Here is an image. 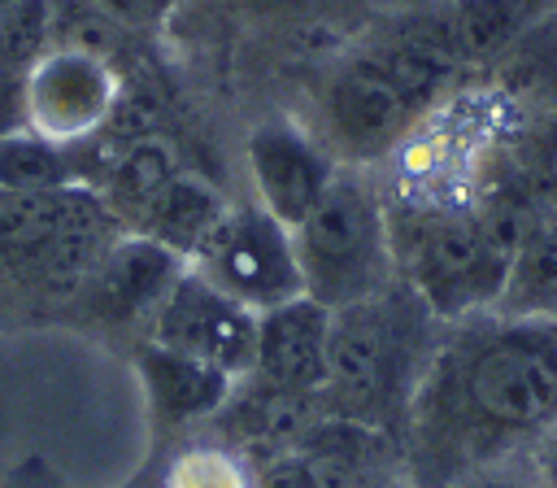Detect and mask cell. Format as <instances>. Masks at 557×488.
<instances>
[{
	"label": "cell",
	"instance_id": "6da1fadb",
	"mask_svg": "<svg viewBox=\"0 0 557 488\" xmlns=\"http://www.w3.org/2000/svg\"><path fill=\"white\" fill-rule=\"evenodd\" d=\"M557 423V322H487L431 353L413 392V471L466 479L513 440Z\"/></svg>",
	"mask_w": 557,
	"mask_h": 488
},
{
	"label": "cell",
	"instance_id": "7a4b0ae2",
	"mask_svg": "<svg viewBox=\"0 0 557 488\" xmlns=\"http://www.w3.org/2000/svg\"><path fill=\"white\" fill-rule=\"evenodd\" d=\"M431 309L405 283L331 309L322 410L366 427L396 431L431 366Z\"/></svg>",
	"mask_w": 557,
	"mask_h": 488
},
{
	"label": "cell",
	"instance_id": "3957f363",
	"mask_svg": "<svg viewBox=\"0 0 557 488\" xmlns=\"http://www.w3.org/2000/svg\"><path fill=\"white\" fill-rule=\"evenodd\" d=\"M305 296L326 309L374 296L392 283V227L379 192L357 174H335L318 209L292 231Z\"/></svg>",
	"mask_w": 557,
	"mask_h": 488
},
{
	"label": "cell",
	"instance_id": "277c9868",
	"mask_svg": "<svg viewBox=\"0 0 557 488\" xmlns=\"http://www.w3.org/2000/svg\"><path fill=\"white\" fill-rule=\"evenodd\" d=\"M513 248L483 222L479 209H435L422 213L405 240V270L418 301L444 318L461 322L496 305Z\"/></svg>",
	"mask_w": 557,
	"mask_h": 488
},
{
	"label": "cell",
	"instance_id": "5b68a950",
	"mask_svg": "<svg viewBox=\"0 0 557 488\" xmlns=\"http://www.w3.org/2000/svg\"><path fill=\"white\" fill-rule=\"evenodd\" d=\"M191 270L257 314L305 292L292 231L261 205L226 209L213 235L191 257Z\"/></svg>",
	"mask_w": 557,
	"mask_h": 488
},
{
	"label": "cell",
	"instance_id": "8992f818",
	"mask_svg": "<svg viewBox=\"0 0 557 488\" xmlns=\"http://www.w3.org/2000/svg\"><path fill=\"white\" fill-rule=\"evenodd\" d=\"M422 113L426 105L370 48L348 52L322 83L326 139L352 161L392 152Z\"/></svg>",
	"mask_w": 557,
	"mask_h": 488
},
{
	"label": "cell",
	"instance_id": "52a82bcc",
	"mask_svg": "<svg viewBox=\"0 0 557 488\" xmlns=\"http://www.w3.org/2000/svg\"><path fill=\"white\" fill-rule=\"evenodd\" d=\"M152 344L196 357L231 379H244L257 357V309L239 305L205 274L183 270L165 301L152 309Z\"/></svg>",
	"mask_w": 557,
	"mask_h": 488
},
{
	"label": "cell",
	"instance_id": "ba28073f",
	"mask_svg": "<svg viewBox=\"0 0 557 488\" xmlns=\"http://www.w3.org/2000/svg\"><path fill=\"white\" fill-rule=\"evenodd\" d=\"M117 100L122 83L109 57L78 44H57L26 74V126L61 144H87L104 131Z\"/></svg>",
	"mask_w": 557,
	"mask_h": 488
},
{
	"label": "cell",
	"instance_id": "9c48e42d",
	"mask_svg": "<svg viewBox=\"0 0 557 488\" xmlns=\"http://www.w3.org/2000/svg\"><path fill=\"white\" fill-rule=\"evenodd\" d=\"M248 174L257 187V205L287 231H296L318 209L339 170L335 157L305 126L287 118H265L248 131Z\"/></svg>",
	"mask_w": 557,
	"mask_h": 488
},
{
	"label": "cell",
	"instance_id": "30bf717a",
	"mask_svg": "<svg viewBox=\"0 0 557 488\" xmlns=\"http://www.w3.org/2000/svg\"><path fill=\"white\" fill-rule=\"evenodd\" d=\"M326 344H331V309L300 292L257 314V357L248 375L278 392L322 396Z\"/></svg>",
	"mask_w": 557,
	"mask_h": 488
},
{
	"label": "cell",
	"instance_id": "8fae6325",
	"mask_svg": "<svg viewBox=\"0 0 557 488\" xmlns=\"http://www.w3.org/2000/svg\"><path fill=\"white\" fill-rule=\"evenodd\" d=\"M187 270V261L178 253H170L165 244H157L152 235H117L96 270L87 274V296L91 309L109 322H135V318H152V309L165 301V292L174 288V279Z\"/></svg>",
	"mask_w": 557,
	"mask_h": 488
},
{
	"label": "cell",
	"instance_id": "7c38bea8",
	"mask_svg": "<svg viewBox=\"0 0 557 488\" xmlns=\"http://www.w3.org/2000/svg\"><path fill=\"white\" fill-rule=\"evenodd\" d=\"M544 9L548 0H444L435 9H422V22L448 52V61L466 70L513 52L544 17Z\"/></svg>",
	"mask_w": 557,
	"mask_h": 488
},
{
	"label": "cell",
	"instance_id": "4fadbf2b",
	"mask_svg": "<svg viewBox=\"0 0 557 488\" xmlns=\"http://www.w3.org/2000/svg\"><path fill=\"white\" fill-rule=\"evenodd\" d=\"M135 370H139L148 410L161 427H178V423H196V418L218 414L235 388L231 375H222L196 357H183L174 349H161L152 340H144L135 349Z\"/></svg>",
	"mask_w": 557,
	"mask_h": 488
},
{
	"label": "cell",
	"instance_id": "5bb4252c",
	"mask_svg": "<svg viewBox=\"0 0 557 488\" xmlns=\"http://www.w3.org/2000/svg\"><path fill=\"white\" fill-rule=\"evenodd\" d=\"M296 449L313 462V471L326 488H383L387 479H396V475H387V431L383 427L322 414L296 440Z\"/></svg>",
	"mask_w": 557,
	"mask_h": 488
},
{
	"label": "cell",
	"instance_id": "9a60e30c",
	"mask_svg": "<svg viewBox=\"0 0 557 488\" xmlns=\"http://www.w3.org/2000/svg\"><path fill=\"white\" fill-rule=\"evenodd\" d=\"M487 314L505 322H557V213H544L522 235Z\"/></svg>",
	"mask_w": 557,
	"mask_h": 488
},
{
	"label": "cell",
	"instance_id": "2e32d148",
	"mask_svg": "<svg viewBox=\"0 0 557 488\" xmlns=\"http://www.w3.org/2000/svg\"><path fill=\"white\" fill-rule=\"evenodd\" d=\"M178 179V166H174V152L161 144V139H131L126 148H117V157L109 161L104 170V192L100 200L109 205L113 222H122L126 231L144 235V227L152 222L161 196L170 192V183Z\"/></svg>",
	"mask_w": 557,
	"mask_h": 488
},
{
	"label": "cell",
	"instance_id": "e0dca14e",
	"mask_svg": "<svg viewBox=\"0 0 557 488\" xmlns=\"http://www.w3.org/2000/svg\"><path fill=\"white\" fill-rule=\"evenodd\" d=\"M91 187H52V192H9L0 187V261L30 274V266L48 253L61 227L74 218Z\"/></svg>",
	"mask_w": 557,
	"mask_h": 488
},
{
	"label": "cell",
	"instance_id": "ac0fdd59",
	"mask_svg": "<svg viewBox=\"0 0 557 488\" xmlns=\"http://www.w3.org/2000/svg\"><path fill=\"white\" fill-rule=\"evenodd\" d=\"M78 152H83V144H61L30 126H17V131L0 135V187H9V192L74 187L83 174Z\"/></svg>",
	"mask_w": 557,
	"mask_h": 488
},
{
	"label": "cell",
	"instance_id": "d6986e66",
	"mask_svg": "<svg viewBox=\"0 0 557 488\" xmlns=\"http://www.w3.org/2000/svg\"><path fill=\"white\" fill-rule=\"evenodd\" d=\"M226 209L231 205L209 183H200L191 174H178L170 183V192L161 196V205H157L152 222L144 227V235H152L157 244H165L170 253H178L183 261H191L200 253V244L213 235V227L222 222Z\"/></svg>",
	"mask_w": 557,
	"mask_h": 488
},
{
	"label": "cell",
	"instance_id": "ffe728a7",
	"mask_svg": "<svg viewBox=\"0 0 557 488\" xmlns=\"http://www.w3.org/2000/svg\"><path fill=\"white\" fill-rule=\"evenodd\" d=\"M61 44V22L52 0H9L0 9V61L35 70Z\"/></svg>",
	"mask_w": 557,
	"mask_h": 488
},
{
	"label": "cell",
	"instance_id": "44dd1931",
	"mask_svg": "<svg viewBox=\"0 0 557 488\" xmlns=\"http://www.w3.org/2000/svg\"><path fill=\"white\" fill-rule=\"evenodd\" d=\"M170 488H252V471L222 449H191L174 462Z\"/></svg>",
	"mask_w": 557,
	"mask_h": 488
},
{
	"label": "cell",
	"instance_id": "7402d4cb",
	"mask_svg": "<svg viewBox=\"0 0 557 488\" xmlns=\"http://www.w3.org/2000/svg\"><path fill=\"white\" fill-rule=\"evenodd\" d=\"M252 488H326L300 449H265L252 466Z\"/></svg>",
	"mask_w": 557,
	"mask_h": 488
},
{
	"label": "cell",
	"instance_id": "603a6c76",
	"mask_svg": "<svg viewBox=\"0 0 557 488\" xmlns=\"http://www.w3.org/2000/svg\"><path fill=\"white\" fill-rule=\"evenodd\" d=\"M527 187L540 196V205L548 213H557V113L535 131V144H531V174H527Z\"/></svg>",
	"mask_w": 557,
	"mask_h": 488
},
{
	"label": "cell",
	"instance_id": "cb8c5ba5",
	"mask_svg": "<svg viewBox=\"0 0 557 488\" xmlns=\"http://www.w3.org/2000/svg\"><path fill=\"white\" fill-rule=\"evenodd\" d=\"M96 13H104L113 26H126V30H157L178 0H91Z\"/></svg>",
	"mask_w": 557,
	"mask_h": 488
},
{
	"label": "cell",
	"instance_id": "d4e9b609",
	"mask_svg": "<svg viewBox=\"0 0 557 488\" xmlns=\"http://www.w3.org/2000/svg\"><path fill=\"white\" fill-rule=\"evenodd\" d=\"M26 126V70L0 61V135Z\"/></svg>",
	"mask_w": 557,
	"mask_h": 488
},
{
	"label": "cell",
	"instance_id": "484cf974",
	"mask_svg": "<svg viewBox=\"0 0 557 488\" xmlns=\"http://www.w3.org/2000/svg\"><path fill=\"white\" fill-rule=\"evenodd\" d=\"M540 484L557 488V423L544 427V444H540Z\"/></svg>",
	"mask_w": 557,
	"mask_h": 488
},
{
	"label": "cell",
	"instance_id": "4316f807",
	"mask_svg": "<svg viewBox=\"0 0 557 488\" xmlns=\"http://www.w3.org/2000/svg\"><path fill=\"white\" fill-rule=\"evenodd\" d=\"M461 488H527V484H518L509 475H496V471H470L461 479Z\"/></svg>",
	"mask_w": 557,
	"mask_h": 488
},
{
	"label": "cell",
	"instance_id": "83f0119b",
	"mask_svg": "<svg viewBox=\"0 0 557 488\" xmlns=\"http://www.w3.org/2000/svg\"><path fill=\"white\" fill-rule=\"evenodd\" d=\"M239 4H248V9H283L292 0H239Z\"/></svg>",
	"mask_w": 557,
	"mask_h": 488
},
{
	"label": "cell",
	"instance_id": "f1b7e54d",
	"mask_svg": "<svg viewBox=\"0 0 557 488\" xmlns=\"http://www.w3.org/2000/svg\"><path fill=\"white\" fill-rule=\"evenodd\" d=\"M383 488H413V484H405V479H387Z\"/></svg>",
	"mask_w": 557,
	"mask_h": 488
}]
</instances>
